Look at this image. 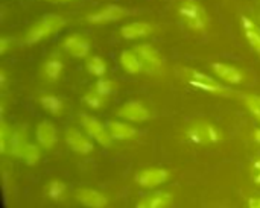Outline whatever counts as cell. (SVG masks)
<instances>
[{"instance_id":"ba28073f","label":"cell","mask_w":260,"mask_h":208,"mask_svg":"<svg viewBox=\"0 0 260 208\" xmlns=\"http://www.w3.org/2000/svg\"><path fill=\"white\" fill-rule=\"evenodd\" d=\"M169 170L163 167H148L136 175V183L143 189H155L169 180Z\"/></svg>"},{"instance_id":"e575fe53","label":"cell","mask_w":260,"mask_h":208,"mask_svg":"<svg viewBox=\"0 0 260 208\" xmlns=\"http://www.w3.org/2000/svg\"><path fill=\"white\" fill-rule=\"evenodd\" d=\"M0 78H2V87H5V72L0 73Z\"/></svg>"},{"instance_id":"603a6c76","label":"cell","mask_w":260,"mask_h":208,"mask_svg":"<svg viewBox=\"0 0 260 208\" xmlns=\"http://www.w3.org/2000/svg\"><path fill=\"white\" fill-rule=\"evenodd\" d=\"M27 137H26V132L23 129H17V131H12V135H11V140H9V146H8V151L11 152V155L20 158L24 146L27 145Z\"/></svg>"},{"instance_id":"9c48e42d","label":"cell","mask_w":260,"mask_h":208,"mask_svg":"<svg viewBox=\"0 0 260 208\" xmlns=\"http://www.w3.org/2000/svg\"><path fill=\"white\" fill-rule=\"evenodd\" d=\"M117 116L128 122H145L151 117V111L140 100H129L117 110Z\"/></svg>"},{"instance_id":"4fadbf2b","label":"cell","mask_w":260,"mask_h":208,"mask_svg":"<svg viewBox=\"0 0 260 208\" xmlns=\"http://www.w3.org/2000/svg\"><path fill=\"white\" fill-rule=\"evenodd\" d=\"M154 32V26L146 21H133L126 23L120 27V35L125 40H140L145 37H149Z\"/></svg>"},{"instance_id":"cb8c5ba5","label":"cell","mask_w":260,"mask_h":208,"mask_svg":"<svg viewBox=\"0 0 260 208\" xmlns=\"http://www.w3.org/2000/svg\"><path fill=\"white\" fill-rule=\"evenodd\" d=\"M85 67H87V72L91 75V76H94V78H104V75L107 73V61L102 58V56H99V55H93V56H90L88 59H87V62H85Z\"/></svg>"},{"instance_id":"f1b7e54d","label":"cell","mask_w":260,"mask_h":208,"mask_svg":"<svg viewBox=\"0 0 260 208\" xmlns=\"http://www.w3.org/2000/svg\"><path fill=\"white\" fill-rule=\"evenodd\" d=\"M11 135H12V131L9 129L6 122L2 119V122H0V152H6L8 151Z\"/></svg>"},{"instance_id":"2e32d148","label":"cell","mask_w":260,"mask_h":208,"mask_svg":"<svg viewBox=\"0 0 260 208\" xmlns=\"http://www.w3.org/2000/svg\"><path fill=\"white\" fill-rule=\"evenodd\" d=\"M119 62H120V67L129 75H139V73L145 72L143 62H142V59L139 58V55L136 53L134 49L123 50L120 53V56H119Z\"/></svg>"},{"instance_id":"5b68a950","label":"cell","mask_w":260,"mask_h":208,"mask_svg":"<svg viewBox=\"0 0 260 208\" xmlns=\"http://www.w3.org/2000/svg\"><path fill=\"white\" fill-rule=\"evenodd\" d=\"M136 53L143 62V68L149 75H160L165 67V59L160 52L151 44H139L134 47Z\"/></svg>"},{"instance_id":"ffe728a7","label":"cell","mask_w":260,"mask_h":208,"mask_svg":"<svg viewBox=\"0 0 260 208\" xmlns=\"http://www.w3.org/2000/svg\"><path fill=\"white\" fill-rule=\"evenodd\" d=\"M171 202H172V195L165 192H157L139 201L136 208H166Z\"/></svg>"},{"instance_id":"8fae6325","label":"cell","mask_w":260,"mask_h":208,"mask_svg":"<svg viewBox=\"0 0 260 208\" xmlns=\"http://www.w3.org/2000/svg\"><path fill=\"white\" fill-rule=\"evenodd\" d=\"M66 143L69 145V148L73 152L81 154V155H87L94 149L93 142L90 140V137H85L76 128H69L66 131Z\"/></svg>"},{"instance_id":"7402d4cb","label":"cell","mask_w":260,"mask_h":208,"mask_svg":"<svg viewBox=\"0 0 260 208\" xmlns=\"http://www.w3.org/2000/svg\"><path fill=\"white\" fill-rule=\"evenodd\" d=\"M66 195H67V187L59 180H52L44 186V196L50 201L59 202L66 199Z\"/></svg>"},{"instance_id":"d6a6232c","label":"cell","mask_w":260,"mask_h":208,"mask_svg":"<svg viewBox=\"0 0 260 208\" xmlns=\"http://www.w3.org/2000/svg\"><path fill=\"white\" fill-rule=\"evenodd\" d=\"M253 137H254L256 143H257V145H260V129H256V131L253 132Z\"/></svg>"},{"instance_id":"9a60e30c","label":"cell","mask_w":260,"mask_h":208,"mask_svg":"<svg viewBox=\"0 0 260 208\" xmlns=\"http://www.w3.org/2000/svg\"><path fill=\"white\" fill-rule=\"evenodd\" d=\"M76 199L87 208H105L108 204V198L93 189H81L76 192Z\"/></svg>"},{"instance_id":"d4e9b609","label":"cell","mask_w":260,"mask_h":208,"mask_svg":"<svg viewBox=\"0 0 260 208\" xmlns=\"http://www.w3.org/2000/svg\"><path fill=\"white\" fill-rule=\"evenodd\" d=\"M40 157H41L40 149H38L35 145L27 143V145L24 146V149H23L21 155H20V160H21V161H24L27 166H34V164H37V163L40 161Z\"/></svg>"},{"instance_id":"ac0fdd59","label":"cell","mask_w":260,"mask_h":208,"mask_svg":"<svg viewBox=\"0 0 260 208\" xmlns=\"http://www.w3.org/2000/svg\"><path fill=\"white\" fill-rule=\"evenodd\" d=\"M62 70H64V64H62L61 58H58L56 55L49 56L41 67L43 78L49 82H56L61 78Z\"/></svg>"},{"instance_id":"83f0119b","label":"cell","mask_w":260,"mask_h":208,"mask_svg":"<svg viewBox=\"0 0 260 208\" xmlns=\"http://www.w3.org/2000/svg\"><path fill=\"white\" fill-rule=\"evenodd\" d=\"M242 100L247 105V108L250 110V113L260 122V96H256V94H244L242 96Z\"/></svg>"},{"instance_id":"4dcf8cb0","label":"cell","mask_w":260,"mask_h":208,"mask_svg":"<svg viewBox=\"0 0 260 208\" xmlns=\"http://www.w3.org/2000/svg\"><path fill=\"white\" fill-rule=\"evenodd\" d=\"M11 46H12V40L8 38V37H2L0 38V55H5L9 50Z\"/></svg>"},{"instance_id":"52a82bcc","label":"cell","mask_w":260,"mask_h":208,"mask_svg":"<svg viewBox=\"0 0 260 208\" xmlns=\"http://www.w3.org/2000/svg\"><path fill=\"white\" fill-rule=\"evenodd\" d=\"M126 15H128V11H126L123 6H119V5H108V6H104V8L99 9V11L90 12V14L85 17V21H87V23H91V24H107V23L119 21V20L125 18Z\"/></svg>"},{"instance_id":"4316f807","label":"cell","mask_w":260,"mask_h":208,"mask_svg":"<svg viewBox=\"0 0 260 208\" xmlns=\"http://www.w3.org/2000/svg\"><path fill=\"white\" fill-rule=\"evenodd\" d=\"M93 90L99 94H102L104 97H108L110 94H113L116 91V82L111 81V79H107V78H99L94 85H93Z\"/></svg>"},{"instance_id":"30bf717a","label":"cell","mask_w":260,"mask_h":208,"mask_svg":"<svg viewBox=\"0 0 260 208\" xmlns=\"http://www.w3.org/2000/svg\"><path fill=\"white\" fill-rule=\"evenodd\" d=\"M62 49L73 58H85L90 53L91 44L87 37L81 33H72L62 41Z\"/></svg>"},{"instance_id":"1f68e13d","label":"cell","mask_w":260,"mask_h":208,"mask_svg":"<svg viewBox=\"0 0 260 208\" xmlns=\"http://www.w3.org/2000/svg\"><path fill=\"white\" fill-rule=\"evenodd\" d=\"M248 208H260V198H250Z\"/></svg>"},{"instance_id":"e0dca14e","label":"cell","mask_w":260,"mask_h":208,"mask_svg":"<svg viewBox=\"0 0 260 208\" xmlns=\"http://www.w3.org/2000/svg\"><path fill=\"white\" fill-rule=\"evenodd\" d=\"M241 26H242V32H244L248 44L253 47V50L256 53L260 55V29L256 26V23L247 15L241 17Z\"/></svg>"},{"instance_id":"7a4b0ae2","label":"cell","mask_w":260,"mask_h":208,"mask_svg":"<svg viewBox=\"0 0 260 208\" xmlns=\"http://www.w3.org/2000/svg\"><path fill=\"white\" fill-rule=\"evenodd\" d=\"M178 15L184 26L195 32H203L209 26V15L198 0H181Z\"/></svg>"},{"instance_id":"836d02e7","label":"cell","mask_w":260,"mask_h":208,"mask_svg":"<svg viewBox=\"0 0 260 208\" xmlns=\"http://www.w3.org/2000/svg\"><path fill=\"white\" fill-rule=\"evenodd\" d=\"M46 2H50V3H70V2H75V0H46Z\"/></svg>"},{"instance_id":"d6986e66","label":"cell","mask_w":260,"mask_h":208,"mask_svg":"<svg viewBox=\"0 0 260 208\" xmlns=\"http://www.w3.org/2000/svg\"><path fill=\"white\" fill-rule=\"evenodd\" d=\"M113 140H120V142H125V140H131L137 135V129L128 123H122V122H117V120H111L108 125H107Z\"/></svg>"},{"instance_id":"3957f363","label":"cell","mask_w":260,"mask_h":208,"mask_svg":"<svg viewBox=\"0 0 260 208\" xmlns=\"http://www.w3.org/2000/svg\"><path fill=\"white\" fill-rule=\"evenodd\" d=\"M181 75H183L184 81L193 88H198L201 91L212 93V94H227V88L221 82H218L216 79H213L212 76L206 75L201 70L184 68L181 72Z\"/></svg>"},{"instance_id":"6da1fadb","label":"cell","mask_w":260,"mask_h":208,"mask_svg":"<svg viewBox=\"0 0 260 208\" xmlns=\"http://www.w3.org/2000/svg\"><path fill=\"white\" fill-rule=\"evenodd\" d=\"M66 23H67V20L62 15L47 14L29 27V30L24 35V43L29 46L38 44V43L47 40L49 37L55 35L56 32H59L66 26Z\"/></svg>"},{"instance_id":"f546056e","label":"cell","mask_w":260,"mask_h":208,"mask_svg":"<svg viewBox=\"0 0 260 208\" xmlns=\"http://www.w3.org/2000/svg\"><path fill=\"white\" fill-rule=\"evenodd\" d=\"M251 180L254 184L260 186V157L259 158H254V161L251 163Z\"/></svg>"},{"instance_id":"8992f818","label":"cell","mask_w":260,"mask_h":208,"mask_svg":"<svg viewBox=\"0 0 260 208\" xmlns=\"http://www.w3.org/2000/svg\"><path fill=\"white\" fill-rule=\"evenodd\" d=\"M81 125L85 129V132L88 134V137L94 142H98L101 146L104 148H110L113 143V137L108 131V128L105 125H102L96 117L88 116V114H82L81 116Z\"/></svg>"},{"instance_id":"277c9868","label":"cell","mask_w":260,"mask_h":208,"mask_svg":"<svg viewBox=\"0 0 260 208\" xmlns=\"http://www.w3.org/2000/svg\"><path fill=\"white\" fill-rule=\"evenodd\" d=\"M186 134L195 145H215L222 138L219 129L210 122H195L189 126Z\"/></svg>"},{"instance_id":"44dd1931","label":"cell","mask_w":260,"mask_h":208,"mask_svg":"<svg viewBox=\"0 0 260 208\" xmlns=\"http://www.w3.org/2000/svg\"><path fill=\"white\" fill-rule=\"evenodd\" d=\"M38 102L43 107V110L52 116H59L64 111V102L56 94H43V96H40Z\"/></svg>"},{"instance_id":"484cf974","label":"cell","mask_w":260,"mask_h":208,"mask_svg":"<svg viewBox=\"0 0 260 208\" xmlns=\"http://www.w3.org/2000/svg\"><path fill=\"white\" fill-rule=\"evenodd\" d=\"M105 100H107V97H104L102 94L96 93L93 88H91L88 93H85L84 97H82V102H84L88 108H91V110H101V108L105 105Z\"/></svg>"},{"instance_id":"5bb4252c","label":"cell","mask_w":260,"mask_h":208,"mask_svg":"<svg viewBox=\"0 0 260 208\" xmlns=\"http://www.w3.org/2000/svg\"><path fill=\"white\" fill-rule=\"evenodd\" d=\"M35 137H37L38 145L41 148H44V149L55 148V145L58 142L56 128L50 122H47V120H43L41 123H38V126L35 129Z\"/></svg>"},{"instance_id":"7c38bea8","label":"cell","mask_w":260,"mask_h":208,"mask_svg":"<svg viewBox=\"0 0 260 208\" xmlns=\"http://www.w3.org/2000/svg\"><path fill=\"white\" fill-rule=\"evenodd\" d=\"M212 70H213V73H215L219 79L225 81L227 84L238 85V84H241V82L245 79V73H244L241 68L232 65V64L213 62V64H212Z\"/></svg>"}]
</instances>
